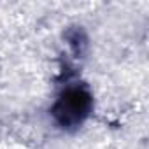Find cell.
<instances>
[{
    "label": "cell",
    "mask_w": 149,
    "mask_h": 149,
    "mask_svg": "<svg viewBox=\"0 0 149 149\" xmlns=\"http://www.w3.org/2000/svg\"><path fill=\"white\" fill-rule=\"evenodd\" d=\"M91 107V97L84 88H68L61 93V97L56 100L53 107V114L56 121L68 128V126H77L83 123V119L90 114Z\"/></svg>",
    "instance_id": "obj_1"
}]
</instances>
